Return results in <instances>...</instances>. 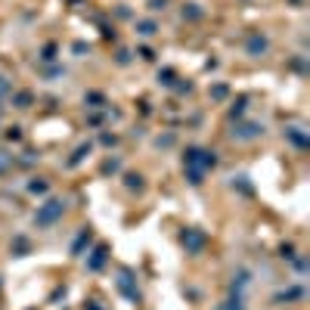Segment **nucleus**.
<instances>
[{
  "mask_svg": "<svg viewBox=\"0 0 310 310\" xmlns=\"http://www.w3.org/2000/svg\"><path fill=\"white\" fill-rule=\"evenodd\" d=\"M84 242H90V230H84L81 236H78V242L72 245V255H81V248H84Z\"/></svg>",
  "mask_w": 310,
  "mask_h": 310,
  "instance_id": "2eb2a0df",
  "label": "nucleus"
},
{
  "mask_svg": "<svg viewBox=\"0 0 310 310\" xmlns=\"http://www.w3.org/2000/svg\"><path fill=\"white\" fill-rule=\"evenodd\" d=\"M124 186H128V189H143L146 186L143 174H128V177H124Z\"/></svg>",
  "mask_w": 310,
  "mask_h": 310,
  "instance_id": "9b49d317",
  "label": "nucleus"
},
{
  "mask_svg": "<svg viewBox=\"0 0 310 310\" xmlns=\"http://www.w3.org/2000/svg\"><path fill=\"white\" fill-rule=\"evenodd\" d=\"M118 289H121V292H124V295H128V298H133V301H137V289L130 286V273H128V270H121V279H118Z\"/></svg>",
  "mask_w": 310,
  "mask_h": 310,
  "instance_id": "6e6552de",
  "label": "nucleus"
},
{
  "mask_svg": "<svg viewBox=\"0 0 310 310\" xmlns=\"http://www.w3.org/2000/svg\"><path fill=\"white\" fill-rule=\"evenodd\" d=\"M10 167H13V155L0 149V174H6V171H10Z\"/></svg>",
  "mask_w": 310,
  "mask_h": 310,
  "instance_id": "dca6fc26",
  "label": "nucleus"
},
{
  "mask_svg": "<svg viewBox=\"0 0 310 310\" xmlns=\"http://www.w3.org/2000/svg\"><path fill=\"white\" fill-rule=\"evenodd\" d=\"M118 62H121V65L130 62V53H128V50H121V53H118Z\"/></svg>",
  "mask_w": 310,
  "mask_h": 310,
  "instance_id": "c756f323",
  "label": "nucleus"
},
{
  "mask_svg": "<svg viewBox=\"0 0 310 310\" xmlns=\"http://www.w3.org/2000/svg\"><path fill=\"white\" fill-rule=\"evenodd\" d=\"M6 137H10L13 143H19V140H22V130H19V128H10V130H6Z\"/></svg>",
  "mask_w": 310,
  "mask_h": 310,
  "instance_id": "393cba45",
  "label": "nucleus"
},
{
  "mask_svg": "<svg viewBox=\"0 0 310 310\" xmlns=\"http://www.w3.org/2000/svg\"><path fill=\"white\" fill-rule=\"evenodd\" d=\"M261 133H264L261 124H255V121H242V124H236L233 137H236V140H255V137H261Z\"/></svg>",
  "mask_w": 310,
  "mask_h": 310,
  "instance_id": "7ed1b4c3",
  "label": "nucleus"
},
{
  "mask_svg": "<svg viewBox=\"0 0 310 310\" xmlns=\"http://www.w3.org/2000/svg\"><path fill=\"white\" fill-rule=\"evenodd\" d=\"M167 0H149V10H164Z\"/></svg>",
  "mask_w": 310,
  "mask_h": 310,
  "instance_id": "bb28decb",
  "label": "nucleus"
},
{
  "mask_svg": "<svg viewBox=\"0 0 310 310\" xmlns=\"http://www.w3.org/2000/svg\"><path fill=\"white\" fill-rule=\"evenodd\" d=\"M282 257H289V261H292V257H295V248H292V245H282Z\"/></svg>",
  "mask_w": 310,
  "mask_h": 310,
  "instance_id": "c85d7f7f",
  "label": "nucleus"
},
{
  "mask_svg": "<svg viewBox=\"0 0 310 310\" xmlns=\"http://www.w3.org/2000/svg\"><path fill=\"white\" fill-rule=\"evenodd\" d=\"M84 155H90V143H84V146L74 149V155H72V162H69V164H72V167H74V164H81V158H84Z\"/></svg>",
  "mask_w": 310,
  "mask_h": 310,
  "instance_id": "ddd939ff",
  "label": "nucleus"
},
{
  "mask_svg": "<svg viewBox=\"0 0 310 310\" xmlns=\"http://www.w3.org/2000/svg\"><path fill=\"white\" fill-rule=\"evenodd\" d=\"M115 171H121V162L118 158H109V162L103 164V174H115Z\"/></svg>",
  "mask_w": 310,
  "mask_h": 310,
  "instance_id": "6ab92c4d",
  "label": "nucleus"
},
{
  "mask_svg": "<svg viewBox=\"0 0 310 310\" xmlns=\"http://www.w3.org/2000/svg\"><path fill=\"white\" fill-rule=\"evenodd\" d=\"M155 31H158V25H155L152 19H140V22H137V35H140V37H152Z\"/></svg>",
  "mask_w": 310,
  "mask_h": 310,
  "instance_id": "423d86ee",
  "label": "nucleus"
},
{
  "mask_svg": "<svg viewBox=\"0 0 310 310\" xmlns=\"http://www.w3.org/2000/svg\"><path fill=\"white\" fill-rule=\"evenodd\" d=\"M158 84H164V87H171V84H174V72H171V69L158 72Z\"/></svg>",
  "mask_w": 310,
  "mask_h": 310,
  "instance_id": "aec40b11",
  "label": "nucleus"
},
{
  "mask_svg": "<svg viewBox=\"0 0 310 310\" xmlns=\"http://www.w3.org/2000/svg\"><path fill=\"white\" fill-rule=\"evenodd\" d=\"M292 298H301V289H289V292H282V295H276V304H279V301H292Z\"/></svg>",
  "mask_w": 310,
  "mask_h": 310,
  "instance_id": "412c9836",
  "label": "nucleus"
},
{
  "mask_svg": "<svg viewBox=\"0 0 310 310\" xmlns=\"http://www.w3.org/2000/svg\"><path fill=\"white\" fill-rule=\"evenodd\" d=\"M28 239H25V236H16V242H13V255L16 257H25V255H28Z\"/></svg>",
  "mask_w": 310,
  "mask_h": 310,
  "instance_id": "9d476101",
  "label": "nucleus"
},
{
  "mask_svg": "<svg viewBox=\"0 0 310 310\" xmlns=\"http://www.w3.org/2000/svg\"><path fill=\"white\" fill-rule=\"evenodd\" d=\"M84 99H87V103H93V109H96V106H103V93H87Z\"/></svg>",
  "mask_w": 310,
  "mask_h": 310,
  "instance_id": "b1692460",
  "label": "nucleus"
},
{
  "mask_svg": "<svg viewBox=\"0 0 310 310\" xmlns=\"http://www.w3.org/2000/svg\"><path fill=\"white\" fill-rule=\"evenodd\" d=\"M286 133L292 137V143H295V146H301V149L307 146V137H304V133H298V128H292V130H286Z\"/></svg>",
  "mask_w": 310,
  "mask_h": 310,
  "instance_id": "4468645a",
  "label": "nucleus"
},
{
  "mask_svg": "<svg viewBox=\"0 0 310 310\" xmlns=\"http://www.w3.org/2000/svg\"><path fill=\"white\" fill-rule=\"evenodd\" d=\"M10 99H13L16 109H31V103H35V96H31L28 90H22V93H16V96H10Z\"/></svg>",
  "mask_w": 310,
  "mask_h": 310,
  "instance_id": "1a4fd4ad",
  "label": "nucleus"
},
{
  "mask_svg": "<svg viewBox=\"0 0 310 310\" xmlns=\"http://www.w3.org/2000/svg\"><path fill=\"white\" fill-rule=\"evenodd\" d=\"M183 164L189 167V171H208V167H214L217 164V155L214 152H208V149H199V146H192L186 149V155H183Z\"/></svg>",
  "mask_w": 310,
  "mask_h": 310,
  "instance_id": "f03ea898",
  "label": "nucleus"
},
{
  "mask_svg": "<svg viewBox=\"0 0 310 310\" xmlns=\"http://www.w3.org/2000/svg\"><path fill=\"white\" fill-rule=\"evenodd\" d=\"M183 16H189V19H199V16H202V10H196V3H189V6H183Z\"/></svg>",
  "mask_w": 310,
  "mask_h": 310,
  "instance_id": "4be33fe9",
  "label": "nucleus"
},
{
  "mask_svg": "<svg viewBox=\"0 0 310 310\" xmlns=\"http://www.w3.org/2000/svg\"><path fill=\"white\" fill-rule=\"evenodd\" d=\"M106 255H109V248H106V245H99V248L93 251V257L87 261V267H90V270H99V267L106 264Z\"/></svg>",
  "mask_w": 310,
  "mask_h": 310,
  "instance_id": "0eeeda50",
  "label": "nucleus"
},
{
  "mask_svg": "<svg viewBox=\"0 0 310 310\" xmlns=\"http://www.w3.org/2000/svg\"><path fill=\"white\" fill-rule=\"evenodd\" d=\"M47 189H50V186H47V180H40V177H35V180L28 183V192H35V196H44Z\"/></svg>",
  "mask_w": 310,
  "mask_h": 310,
  "instance_id": "f8f14e48",
  "label": "nucleus"
},
{
  "mask_svg": "<svg viewBox=\"0 0 310 310\" xmlns=\"http://www.w3.org/2000/svg\"><path fill=\"white\" fill-rule=\"evenodd\" d=\"M242 112H245V96H239L236 103H233V109H230V115H233V118H242Z\"/></svg>",
  "mask_w": 310,
  "mask_h": 310,
  "instance_id": "f3484780",
  "label": "nucleus"
},
{
  "mask_svg": "<svg viewBox=\"0 0 310 310\" xmlns=\"http://www.w3.org/2000/svg\"><path fill=\"white\" fill-rule=\"evenodd\" d=\"M155 143H158V146H164V149H167V146H171V143H174V137H158V140H155Z\"/></svg>",
  "mask_w": 310,
  "mask_h": 310,
  "instance_id": "cd10ccee",
  "label": "nucleus"
},
{
  "mask_svg": "<svg viewBox=\"0 0 310 310\" xmlns=\"http://www.w3.org/2000/svg\"><path fill=\"white\" fill-rule=\"evenodd\" d=\"M62 214H65V202H62V199H47V202L37 208V214H35V227H53Z\"/></svg>",
  "mask_w": 310,
  "mask_h": 310,
  "instance_id": "f257e3e1",
  "label": "nucleus"
},
{
  "mask_svg": "<svg viewBox=\"0 0 310 310\" xmlns=\"http://www.w3.org/2000/svg\"><path fill=\"white\" fill-rule=\"evenodd\" d=\"M180 239H183V245H186V251H192V255H199V251L205 248V236L199 230H186Z\"/></svg>",
  "mask_w": 310,
  "mask_h": 310,
  "instance_id": "39448f33",
  "label": "nucleus"
},
{
  "mask_svg": "<svg viewBox=\"0 0 310 310\" xmlns=\"http://www.w3.org/2000/svg\"><path fill=\"white\" fill-rule=\"evenodd\" d=\"M6 96H13V84L0 74V99H6Z\"/></svg>",
  "mask_w": 310,
  "mask_h": 310,
  "instance_id": "a211bd4d",
  "label": "nucleus"
},
{
  "mask_svg": "<svg viewBox=\"0 0 310 310\" xmlns=\"http://www.w3.org/2000/svg\"><path fill=\"white\" fill-rule=\"evenodd\" d=\"M40 59H47V62H50V59H56V44H47V47H44V56H40Z\"/></svg>",
  "mask_w": 310,
  "mask_h": 310,
  "instance_id": "5701e85b",
  "label": "nucleus"
},
{
  "mask_svg": "<svg viewBox=\"0 0 310 310\" xmlns=\"http://www.w3.org/2000/svg\"><path fill=\"white\" fill-rule=\"evenodd\" d=\"M99 140H103L106 146H115V143H118V137H115V133H103V137H99Z\"/></svg>",
  "mask_w": 310,
  "mask_h": 310,
  "instance_id": "a878e982",
  "label": "nucleus"
},
{
  "mask_svg": "<svg viewBox=\"0 0 310 310\" xmlns=\"http://www.w3.org/2000/svg\"><path fill=\"white\" fill-rule=\"evenodd\" d=\"M245 50H248V56H264L267 50H270V40L255 31V35H251V37L245 40Z\"/></svg>",
  "mask_w": 310,
  "mask_h": 310,
  "instance_id": "20e7f679",
  "label": "nucleus"
}]
</instances>
